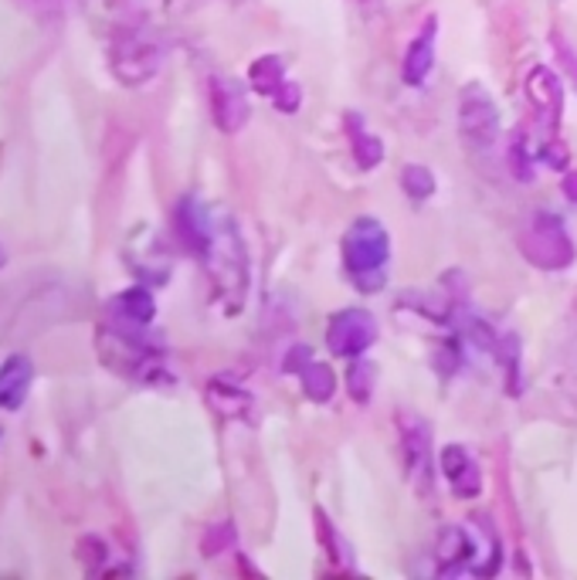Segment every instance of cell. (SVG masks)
Returning a JSON list of instances; mask_svg holds the SVG:
<instances>
[{"mask_svg":"<svg viewBox=\"0 0 577 580\" xmlns=\"http://www.w3.org/2000/svg\"><path fill=\"white\" fill-rule=\"evenodd\" d=\"M197 258L204 262L211 282H215L221 302L228 305V313H238L249 286V255H245V241H241L228 214L211 210V234Z\"/></svg>","mask_w":577,"mask_h":580,"instance_id":"cell-1","label":"cell"},{"mask_svg":"<svg viewBox=\"0 0 577 580\" xmlns=\"http://www.w3.org/2000/svg\"><path fill=\"white\" fill-rule=\"evenodd\" d=\"M109 313H112V319H119V323L149 326V323H154V316H157V302H154V295H149L146 289L133 286V289L119 292V295L109 302Z\"/></svg>","mask_w":577,"mask_h":580,"instance_id":"cell-14","label":"cell"},{"mask_svg":"<svg viewBox=\"0 0 577 580\" xmlns=\"http://www.w3.org/2000/svg\"><path fill=\"white\" fill-rule=\"evenodd\" d=\"M435 31H438V21H424L421 35L411 41L408 55H405V82L408 85H421L429 78L432 65H435Z\"/></svg>","mask_w":577,"mask_h":580,"instance_id":"cell-13","label":"cell"},{"mask_svg":"<svg viewBox=\"0 0 577 580\" xmlns=\"http://www.w3.org/2000/svg\"><path fill=\"white\" fill-rule=\"evenodd\" d=\"M401 442H405V469L418 482L421 493H429L432 482V438L429 427L418 418H401Z\"/></svg>","mask_w":577,"mask_h":580,"instance_id":"cell-8","label":"cell"},{"mask_svg":"<svg viewBox=\"0 0 577 580\" xmlns=\"http://www.w3.org/2000/svg\"><path fill=\"white\" fill-rule=\"evenodd\" d=\"M374 377H377L374 363H368V360H357V363H350V371H347V384H350L353 401H368L371 390H374Z\"/></svg>","mask_w":577,"mask_h":580,"instance_id":"cell-21","label":"cell"},{"mask_svg":"<svg viewBox=\"0 0 577 580\" xmlns=\"http://www.w3.org/2000/svg\"><path fill=\"white\" fill-rule=\"evenodd\" d=\"M306 363H310V347H292V350L286 353V363H283V366H286L289 374H299Z\"/></svg>","mask_w":577,"mask_h":580,"instance_id":"cell-23","label":"cell"},{"mask_svg":"<svg viewBox=\"0 0 577 580\" xmlns=\"http://www.w3.org/2000/svg\"><path fill=\"white\" fill-rule=\"evenodd\" d=\"M564 194H567V197H570V201L577 204V170L564 177Z\"/></svg>","mask_w":577,"mask_h":580,"instance_id":"cell-25","label":"cell"},{"mask_svg":"<svg viewBox=\"0 0 577 580\" xmlns=\"http://www.w3.org/2000/svg\"><path fill=\"white\" fill-rule=\"evenodd\" d=\"M377 340V323L368 310H344L329 319L326 343L337 357H357Z\"/></svg>","mask_w":577,"mask_h":580,"instance_id":"cell-7","label":"cell"},{"mask_svg":"<svg viewBox=\"0 0 577 580\" xmlns=\"http://www.w3.org/2000/svg\"><path fill=\"white\" fill-rule=\"evenodd\" d=\"M472 530V560H469V573L476 577H493L500 570V540L493 533V527H485L482 519L469 527Z\"/></svg>","mask_w":577,"mask_h":580,"instance_id":"cell-17","label":"cell"},{"mask_svg":"<svg viewBox=\"0 0 577 580\" xmlns=\"http://www.w3.org/2000/svg\"><path fill=\"white\" fill-rule=\"evenodd\" d=\"M4 262H8V255H4V249H0V268H4Z\"/></svg>","mask_w":577,"mask_h":580,"instance_id":"cell-26","label":"cell"},{"mask_svg":"<svg viewBox=\"0 0 577 580\" xmlns=\"http://www.w3.org/2000/svg\"><path fill=\"white\" fill-rule=\"evenodd\" d=\"M160 41L149 27L130 24L127 31H119L109 45V61L112 72L123 85H143L146 78H154L160 72Z\"/></svg>","mask_w":577,"mask_h":580,"instance_id":"cell-3","label":"cell"},{"mask_svg":"<svg viewBox=\"0 0 577 580\" xmlns=\"http://www.w3.org/2000/svg\"><path fill=\"white\" fill-rule=\"evenodd\" d=\"M272 99H276V106H279V109L292 112V109L299 106V88H296V85H283V88H279Z\"/></svg>","mask_w":577,"mask_h":580,"instance_id":"cell-24","label":"cell"},{"mask_svg":"<svg viewBox=\"0 0 577 580\" xmlns=\"http://www.w3.org/2000/svg\"><path fill=\"white\" fill-rule=\"evenodd\" d=\"M35 380V366L24 353H14L0 363V408L4 411H17L27 401V390H32Z\"/></svg>","mask_w":577,"mask_h":580,"instance_id":"cell-11","label":"cell"},{"mask_svg":"<svg viewBox=\"0 0 577 580\" xmlns=\"http://www.w3.org/2000/svg\"><path fill=\"white\" fill-rule=\"evenodd\" d=\"M99 350L109 366L136 380H157V374L164 371V347L146 333V326L112 319V326L99 333Z\"/></svg>","mask_w":577,"mask_h":580,"instance_id":"cell-2","label":"cell"},{"mask_svg":"<svg viewBox=\"0 0 577 580\" xmlns=\"http://www.w3.org/2000/svg\"><path fill=\"white\" fill-rule=\"evenodd\" d=\"M438 462H442V475L448 479V485H452L455 496H462V499L479 496L482 472H479V466H476L472 451H466V445H445Z\"/></svg>","mask_w":577,"mask_h":580,"instance_id":"cell-10","label":"cell"},{"mask_svg":"<svg viewBox=\"0 0 577 580\" xmlns=\"http://www.w3.org/2000/svg\"><path fill=\"white\" fill-rule=\"evenodd\" d=\"M459 122H462V136H466L476 149L493 146L496 136H500V112H496L493 99L485 96L479 85H469V88L462 92Z\"/></svg>","mask_w":577,"mask_h":580,"instance_id":"cell-6","label":"cell"},{"mask_svg":"<svg viewBox=\"0 0 577 580\" xmlns=\"http://www.w3.org/2000/svg\"><path fill=\"white\" fill-rule=\"evenodd\" d=\"M350 133H353V157H357V164L363 170H374L384 160V143L363 130L360 122H350Z\"/></svg>","mask_w":577,"mask_h":580,"instance_id":"cell-20","label":"cell"},{"mask_svg":"<svg viewBox=\"0 0 577 580\" xmlns=\"http://www.w3.org/2000/svg\"><path fill=\"white\" fill-rule=\"evenodd\" d=\"M438 567L445 573L452 570H469V560H472V530L469 527H445L442 536H438Z\"/></svg>","mask_w":577,"mask_h":580,"instance_id":"cell-15","label":"cell"},{"mask_svg":"<svg viewBox=\"0 0 577 580\" xmlns=\"http://www.w3.org/2000/svg\"><path fill=\"white\" fill-rule=\"evenodd\" d=\"M211 106H215V122L225 133H238L249 119V96L235 78L211 82Z\"/></svg>","mask_w":577,"mask_h":580,"instance_id":"cell-9","label":"cell"},{"mask_svg":"<svg viewBox=\"0 0 577 580\" xmlns=\"http://www.w3.org/2000/svg\"><path fill=\"white\" fill-rule=\"evenodd\" d=\"M207 404L215 408V414H221V418H249L252 414V397H249V390L245 387H238V384H231V380H211L207 384Z\"/></svg>","mask_w":577,"mask_h":580,"instance_id":"cell-16","label":"cell"},{"mask_svg":"<svg viewBox=\"0 0 577 580\" xmlns=\"http://www.w3.org/2000/svg\"><path fill=\"white\" fill-rule=\"evenodd\" d=\"M387 252H390V241L387 231L374 221V218H360L347 238H344V262L353 271V279L360 289H381V271L387 265Z\"/></svg>","mask_w":577,"mask_h":580,"instance_id":"cell-4","label":"cell"},{"mask_svg":"<svg viewBox=\"0 0 577 580\" xmlns=\"http://www.w3.org/2000/svg\"><path fill=\"white\" fill-rule=\"evenodd\" d=\"M401 188H405L414 201H424V197H432V191H435V177H432V170H424V167H405Z\"/></svg>","mask_w":577,"mask_h":580,"instance_id":"cell-22","label":"cell"},{"mask_svg":"<svg viewBox=\"0 0 577 580\" xmlns=\"http://www.w3.org/2000/svg\"><path fill=\"white\" fill-rule=\"evenodd\" d=\"M527 96L533 102V109L546 119L554 122L561 116V102H564V88H561V78L546 69V65H537L527 78Z\"/></svg>","mask_w":577,"mask_h":580,"instance_id":"cell-12","label":"cell"},{"mask_svg":"<svg viewBox=\"0 0 577 580\" xmlns=\"http://www.w3.org/2000/svg\"><path fill=\"white\" fill-rule=\"evenodd\" d=\"M299 377H302V390H306L310 401H320V404H323V401H329V397H333V390H337V377H333L329 363L310 360V363L299 371Z\"/></svg>","mask_w":577,"mask_h":580,"instance_id":"cell-18","label":"cell"},{"mask_svg":"<svg viewBox=\"0 0 577 580\" xmlns=\"http://www.w3.org/2000/svg\"><path fill=\"white\" fill-rule=\"evenodd\" d=\"M249 82L255 92H262V96H276V92L286 85V72H283V61L279 58H259L252 72H249Z\"/></svg>","mask_w":577,"mask_h":580,"instance_id":"cell-19","label":"cell"},{"mask_svg":"<svg viewBox=\"0 0 577 580\" xmlns=\"http://www.w3.org/2000/svg\"><path fill=\"white\" fill-rule=\"evenodd\" d=\"M520 249L537 268H546V271L567 268L574 262V241H570L564 221L551 210H537L527 221V228L520 234Z\"/></svg>","mask_w":577,"mask_h":580,"instance_id":"cell-5","label":"cell"}]
</instances>
